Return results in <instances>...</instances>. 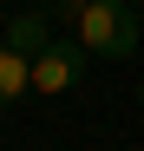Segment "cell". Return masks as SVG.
<instances>
[{"label": "cell", "instance_id": "obj_1", "mask_svg": "<svg viewBox=\"0 0 144 151\" xmlns=\"http://www.w3.org/2000/svg\"><path fill=\"white\" fill-rule=\"evenodd\" d=\"M72 27H79V46L92 59H131L138 53V13L125 0H79Z\"/></svg>", "mask_w": 144, "mask_h": 151}, {"label": "cell", "instance_id": "obj_2", "mask_svg": "<svg viewBox=\"0 0 144 151\" xmlns=\"http://www.w3.org/2000/svg\"><path fill=\"white\" fill-rule=\"evenodd\" d=\"M85 46L79 40H46L39 53H33V92L39 99H59V92H72L79 86V72H85Z\"/></svg>", "mask_w": 144, "mask_h": 151}, {"label": "cell", "instance_id": "obj_3", "mask_svg": "<svg viewBox=\"0 0 144 151\" xmlns=\"http://www.w3.org/2000/svg\"><path fill=\"white\" fill-rule=\"evenodd\" d=\"M26 92H33V59L13 53V46H0V105H20Z\"/></svg>", "mask_w": 144, "mask_h": 151}, {"label": "cell", "instance_id": "obj_4", "mask_svg": "<svg viewBox=\"0 0 144 151\" xmlns=\"http://www.w3.org/2000/svg\"><path fill=\"white\" fill-rule=\"evenodd\" d=\"M7 46L33 59L39 46H46V13H33V7H26V13H13V20H7Z\"/></svg>", "mask_w": 144, "mask_h": 151}, {"label": "cell", "instance_id": "obj_5", "mask_svg": "<svg viewBox=\"0 0 144 151\" xmlns=\"http://www.w3.org/2000/svg\"><path fill=\"white\" fill-rule=\"evenodd\" d=\"M138 99H144V86H138Z\"/></svg>", "mask_w": 144, "mask_h": 151}]
</instances>
